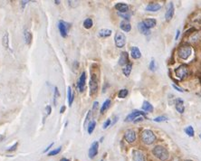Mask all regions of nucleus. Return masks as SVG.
<instances>
[{"label":"nucleus","instance_id":"obj_1","mask_svg":"<svg viewBox=\"0 0 201 161\" xmlns=\"http://www.w3.org/2000/svg\"><path fill=\"white\" fill-rule=\"evenodd\" d=\"M152 154L158 159H160L161 161H167L170 158V153H169V151H168V149L165 147L161 146V145L154 147V148L152 149Z\"/></svg>","mask_w":201,"mask_h":161},{"label":"nucleus","instance_id":"obj_2","mask_svg":"<svg viewBox=\"0 0 201 161\" xmlns=\"http://www.w3.org/2000/svg\"><path fill=\"white\" fill-rule=\"evenodd\" d=\"M89 86H90V95L94 96L97 93L98 88H99V76L93 70L91 71V78H90Z\"/></svg>","mask_w":201,"mask_h":161},{"label":"nucleus","instance_id":"obj_3","mask_svg":"<svg viewBox=\"0 0 201 161\" xmlns=\"http://www.w3.org/2000/svg\"><path fill=\"white\" fill-rule=\"evenodd\" d=\"M140 139L141 141L143 142L146 145H151L156 141V136L152 130H142L140 134Z\"/></svg>","mask_w":201,"mask_h":161},{"label":"nucleus","instance_id":"obj_4","mask_svg":"<svg viewBox=\"0 0 201 161\" xmlns=\"http://www.w3.org/2000/svg\"><path fill=\"white\" fill-rule=\"evenodd\" d=\"M175 74L176 76L180 80H184L185 78H187L188 74H189V69H188V67L186 65V64H181L179 65L178 68H176L175 69Z\"/></svg>","mask_w":201,"mask_h":161},{"label":"nucleus","instance_id":"obj_5","mask_svg":"<svg viewBox=\"0 0 201 161\" xmlns=\"http://www.w3.org/2000/svg\"><path fill=\"white\" fill-rule=\"evenodd\" d=\"M192 54V48L189 45H182L178 50V55L182 60H187Z\"/></svg>","mask_w":201,"mask_h":161},{"label":"nucleus","instance_id":"obj_6","mask_svg":"<svg viewBox=\"0 0 201 161\" xmlns=\"http://www.w3.org/2000/svg\"><path fill=\"white\" fill-rule=\"evenodd\" d=\"M114 42H115V45L118 48H122L124 47L125 44H126V36L123 33L121 32H117L115 37H114Z\"/></svg>","mask_w":201,"mask_h":161},{"label":"nucleus","instance_id":"obj_7","mask_svg":"<svg viewBox=\"0 0 201 161\" xmlns=\"http://www.w3.org/2000/svg\"><path fill=\"white\" fill-rule=\"evenodd\" d=\"M140 116H144V117H146V114H145V112H140V111H138V109H135V111L131 112L126 117V118H125V121H126V122L134 121H135L136 118H137L138 117H140Z\"/></svg>","mask_w":201,"mask_h":161},{"label":"nucleus","instance_id":"obj_8","mask_svg":"<svg viewBox=\"0 0 201 161\" xmlns=\"http://www.w3.org/2000/svg\"><path fill=\"white\" fill-rule=\"evenodd\" d=\"M77 86H78L80 92L84 91L85 87H86V72H82V74L80 75V78L77 82Z\"/></svg>","mask_w":201,"mask_h":161},{"label":"nucleus","instance_id":"obj_9","mask_svg":"<svg viewBox=\"0 0 201 161\" xmlns=\"http://www.w3.org/2000/svg\"><path fill=\"white\" fill-rule=\"evenodd\" d=\"M124 139L128 143L132 144L136 140V133L133 130H127L124 134Z\"/></svg>","mask_w":201,"mask_h":161},{"label":"nucleus","instance_id":"obj_10","mask_svg":"<svg viewBox=\"0 0 201 161\" xmlns=\"http://www.w3.org/2000/svg\"><path fill=\"white\" fill-rule=\"evenodd\" d=\"M98 149H99V142L98 141H94L91 143V145L89 148L88 155L90 158H94L95 156L98 154Z\"/></svg>","mask_w":201,"mask_h":161},{"label":"nucleus","instance_id":"obj_11","mask_svg":"<svg viewBox=\"0 0 201 161\" xmlns=\"http://www.w3.org/2000/svg\"><path fill=\"white\" fill-rule=\"evenodd\" d=\"M174 11H175V7H174V4L172 2H170L169 4V6H168V8H167V12L165 14V18L166 20L169 22L172 19L173 15H174Z\"/></svg>","mask_w":201,"mask_h":161},{"label":"nucleus","instance_id":"obj_12","mask_svg":"<svg viewBox=\"0 0 201 161\" xmlns=\"http://www.w3.org/2000/svg\"><path fill=\"white\" fill-rule=\"evenodd\" d=\"M132 158L134 161H146L144 153L138 149H134L132 151Z\"/></svg>","mask_w":201,"mask_h":161},{"label":"nucleus","instance_id":"obj_13","mask_svg":"<svg viewBox=\"0 0 201 161\" xmlns=\"http://www.w3.org/2000/svg\"><path fill=\"white\" fill-rule=\"evenodd\" d=\"M58 29H59L61 36L64 38L67 37V35H68V29H67L66 23L65 22H64V21H59V22H58Z\"/></svg>","mask_w":201,"mask_h":161},{"label":"nucleus","instance_id":"obj_14","mask_svg":"<svg viewBox=\"0 0 201 161\" xmlns=\"http://www.w3.org/2000/svg\"><path fill=\"white\" fill-rule=\"evenodd\" d=\"M130 60H129V54L127 52H121V56H120V59H119V65L121 66H126L129 63Z\"/></svg>","mask_w":201,"mask_h":161},{"label":"nucleus","instance_id":"obj_15","mask_svg":"<svg viewBox=\"0 0 201 161\" xmlns=\"http://www.w3.org/2000/svg\"><path fill=\"white\" fill-rule=\"evenodd\" d=\"M175 108L176 109H177V112H179V113H184V112H185V106H184V101L183 100L178 98L177 100H176L175 101Z\"/></svg>","mask_w":201,"mask_h":161},{"label":"nucleus","instance_id":"obj_16","mask_svg":"<svg viewBox=\"0 0 201 161\" xmlns=\"http://www.w3.org/2000/svg\"><path fill=\"white\" fill-rule=\"evenodd\" d=\"M161 5L158 3H149L147 6H146V11L149 12H157L160 9H161Z\"/></svg>","mask_w":201,"mask_h":161},{"label":"nucleus","instance_id":"obj_17","mask_svg":"<svg viewBox=\"0 0 201 161\" xmlns=\"http://www.w3.org/2000/svg\"><path fill=\"white\" fill-rule=\"evenodd\" d=\"M114 7L119 11V13H127L129 11V6L125 3H117Z\"/></svg>","mask_w":201,"mask_h":161},{"label":"nucleus","instance_id":"obj_18","mask_svg":"<svg viewBox=\"0 0 201 161\" xmlns=\"http://www.w3.org/2000/svg\"><path fill=\"white\" fill-rule=\"evenodd\" d=\"M142 23H143L145 26H146L147 28H149V29L155 27L156 24H157V21H156V19H154V18H147V19H145V20L142 21Z\"/></svg>","mask_w":201,"mask_h":161},{"label":"nucleus","instance_id":"obj_19","mask_svg":"<svg viewBox=\"0 0 201 161\" xmlns=\"http://www.w3.org/2000/svg\"><path fill=\"white\" fill-rule=\"evenodd\" d=\"M74 96L75 94H74V92H73L71 86H68L67 87V99H68V104L70 107L73 105V102L74 100Z\"/></svg>","mask_w":201,"mask_h":161},{"label":"nucleus","instance_id":"obj_20","mask_svg":"<svg viewBox=\"0 0 201 161\" xmlns=\"http://www.w3.org/2000/svg\"><path fill=\"white\" fill-rule=\"evenodd\" d=\"M131 55L133 59H140L141 57V53L137 46H133L131 50Z\"/></svg>","mask_w":201,"mask_h":161},{"label":"nucleus","instance_id":"obj_21","mask_svg":"<svg viewBox=\"0 0 201 161\" xmlns=\"http://www.w3.org/2000/svg\"><path fill=\"white\" fill-rule=\"evenodd\" d=\"M138 28H139L140 32L142 33V35H145V36L150 35V30H149V28H147V27L145 26V25H144V24L142 23V22H140V23L138 24Z\"/></svg>","mask_w":201,"mask_h":161},{"label":"nucleus","instance_id":"obj_22","mask_svg":"<svg viewBox=\"0 0 201 161\" xmlns=\"http://www.w3.org/2000/svg\"><path fill=\"white\" fill-rule=\"evenodd\" d=\"M112 33V30L104 28V29H100V30L99 31V33H98V35H99V36H100V37L106 38V37L111 36Z\"/></svg>","mask_w":201,"mask_h":161},{"label":"nucleus","instance_id":"obj_23","mask_svg":"<svg viewBox=\"0 0 201 161\" xmlns=\"http://www.w3.org/2000/svg\"><path fill=\"white\" fill-rule=\"evenodd\" d=\"M120 27L124 32H130L131 30V25L128 21H121L120 24Z\"/></svg>","mask_w":201,"mask_h":161},{"label":"nucleus","instance_id":"obj_24","mask_svg":"<svg viewBox=\"0 0 201 161\" xmlns=\"http://www.w3.org/2000/svg\"><path fill=\"white\" fill-rule=\"evenodd\" d=\"M2 45L6 49H9V36H8V33L6 32L4 33V36L2 37Z\"/></svg>","mask_w":201,"mask_h":161},{"label":"nucleus","instance_id":"obj_25","mask_svg":"<svg viewBox=\"0 0 201 161\" xmlns=\"http://www.w3.org/2000/svg\"><path fill=\"white\" fill-rule=\"evenodd\" d=\"M142 109H143L144 112H152L154 109H153V106L150 104L149 101L144 100L143 104H142Z\"/></svg>","mask_w":201,"mask_h":161},{"label":"nucleus","instance_id":"obj_26","mask_svg":"<svg viewBox=\"0 0 201 161\" xmlns=\"http://www.w3.org/2000/svg\"><path fill=\"white\" fill-rule=\"evenodd\" d=\"M111 100L110 99H107L104 102H103V104L102 105V107H100V112L102 113V114H103L107 109L110 108V106H111Z\"/></svg>","mask_w":201,"mask_h":161},{"label":"nucleus","instance_id":"obj_27","mask_svg":"<svg viewBox=\"0 0 201 161\" xmlns=\"http://www.w3.org/2000/svg\"><path fill=\"white\" fill-rule=\"evenodd\" d=\"M24 41H26V44L27 45H30L31 43H32V38H33L31 32L28 31V30H26V31H24Z\"/></svg>","mask_w":201,"mask_h":161},{"label":"nucleus","instance_id":"obj_28","mask_svg":"<svg viewBox=\"0 0 201 161\" xmlns=\"http://www.w3.org/2000/svg\"><path fill=\"white\" fill-rule=\"evenodd\" d=\"M131 69H132V64L130 63H128L126 66H124V68L122 69L123 74H124L125 76H126V77H129L130 74H131Z\"/></svg>","mask_w":201,"mask_h":161},{"label":"nucleus","instance_id":"obj_29","mask_svg":"<svg viewBox=\"0 0 201 161\" xmlns=\"http://www.w3.org/2000/svg\"><path fill=\"white\" fill-rule=\"evenodd\" d=\"M184 131H185V133L189 137H194L195 136V131H194V129H193V127H192V126L186 127L185 130H184Z\"/></svg>","mask_w":201,"mask_h":161},{"label":"nucleus","instance_id":"obj_30","mask_svg":"<svg viewBox=\"0 0 201 161\" xmlns=\"http://www.w3.org/2000/svg\"><path fill=\"white\" fill-rule=\"evenodd\" d=\"M94 25V22L93 20H91V18H86L84 20V22H83V26H84V28L86 29H90L93 27Z\"/></svg>","mask_w":201,"mask_h":161},{"label":"nucleus","instance_id":"obj_31","mask_svg":"<svg viewBox=\"0 0 201 161\" xmlns=\"http://www.w3.org/2000/svg\"><path fill=\"white\" fill-rule=\"evenodd\" d=\"M95 127H96V122L94 121H91V122H89L88 124V128H87V131L89 134H91L94 132V129H95Z\"/></svg>","mask_w":201,"mask_h":161},{"label":"nucleus","instance_id":"obj_32","mask_svg":"<svg viewBox=\"0 0 201 161\" xmlns=\"http://www.w3.org/2000/svg\"><path fill=\"white\" fill-rule=\"evenodd\" d=\"M60 98V92L57 87H54V105L56 106L57 104V100Z\"/></svg>","mask_w":201,"mask_h":161},{"label":"nucleus","instance_id":"obj_33","mask_svg":"<svg viewBox=\"0 0 201 161\" xmlns=\"http://www.w3.org/2000/svg\"><path fill=\"white\" fill-rule=\"evenodd\" d=\"M129 94V91L127 89H121L119 92H118V97L120 99H124L126 98L127 95Z\"/></svg>","mask_w":201,"mask_h":161},{"label":"nucleus","instance_id":"obj_34","mask_svg":"<svg viewBox=\"0 0 201 161\" xmlns=\"http://www.w3.org/2000/svg\"><path fill=\"white\" fill-rule=\"evenodd\" d=\"M61 149H62V147H59V148H57L55 149H53V150H51L50 152H48V156L49 157H52V156H55L57 154H59Z\"/></svg>","mask_w":201,"mask_h":161},{"label":"nucleus","instance_id":"obj_35","mask_svg":"<svg viewBox=\"0 0 201 161\" xmlns=\"http://www.w3.org/2000/svg\"><path fill=\"white\" fill-rule=\"evenodd\" d=\"M118 15L121 16V17L124 18L125 20H130V18H131V14H129V12H127V13H118Z\"/></svg>","mask_w":201,"mask_h":161},{"label":"nucleus","instance_id":"obj_36","mask_svg":"<svg viewBox=\"0 0 201 161\" xmlns=\"http://www.w3.org/2000/svg\"><path fill=\"white\" fill-rule=\"evenodd\" d=\"M167 120H168V118H167L166 116H160V117L155 118L153 121H154L155 122H162V121H167Z\"/></svg>","mask_w":201,"mask_h":161},{"label":"nucleus","instance_id":"obj_37","mask_svg":"<svg viewBox=\"0 0 201 161\" xmlns=\"http://www.w3.org/2000/svg\"><path fill=\"white\" fill-rule=\"evenodd\" d=\"M149 68L150 71H155L156 70V63H155L154 59H151V61H150V63H149Z\"/></svg>","mask_w":201,"mask_h":161},{"label":"nucleus","instance_id":"obj_38","mask_svg":"<svg viewBox=\"0 0 201 161\" xmlns=\"http://www.w3.org/2000/svg\"><path fill=\"white\" fill-rule=\"evenodd\" d=\"M112 125V120L111 118H108V120H106L105 121V122L103 123V130H106L108 127H110Z\"/></svg>","mask_w":201,"mask_h":161},{"label":"nucleus","instance_id":"obj_39","mask_svg":"<svg viewBox=\"0 0 201 161\" xmlns=\"http://www.w3.org/2000/svg\"><path fill=\"white\" fill-rule=\"evenodd\" d=\"M17 147H18V143L16 142V143H15V144H14V145H13L12 147L8 148L6 149V151H7V152H14V151H15V150H16V148H17Z\"/></svg>","mask_w":201,"mask_h":161},{"label":"nucleus","instance_id":"obj_40","mask_svg":"<svg viewBox=\"0 0 201 161\" xmlns=\"http://www.w3.org/2000/svg\"><path fill=\"white\" fill-rule=\"evenodd\" d=\"M172 87H173L174 89H176V90H177L178 91H180V92H183V91H184L182 88H180V87H178V86L176 85V84H174V83H172Z\"/></svg>","mask_w":201,"mask_h":161},{"label":"nucleus","instance_id":"obj_41","mask_svg":"<svg viewBox=\"0 0 201 161\" xmlns=\"http://www.w3.org/2000/svg\"><path fill=\"white\" fill-rule=\"evenodd\" d=\"M51 111H52L51 106H46L45 107V112H46L47 115H50V113H51Z\"/></svg>","mask_w":201,"mask_h":161},{"label":"nucleus","instance_id":"obj_42","mask_svg":"<svg viewBox=\"0 0 201 161\" xmlns=\"http://www.w3.org/2000/svg\"><path fill=\"white\" fill-rule=\"evenodd\" d=\"M91 114V112H88V114H87V117H86V120H85V123H84V126H86V124H87L88 121H90Z\"/></svg>","mask_w":201,"mask_h":161},{"label":"nucleus","instance_id":"obj_43","mask_svg":"<svg viewBox=\"0 0 201 161\" xmlns=\"http://www.w3.org/2000/svg\"><path fill=\"white\" fill-rule=\"evenodd\" d=\"M194 31H195V28H190L189 30H188V31H186V33H185V36H188V35H190L191 33V32H193L194 33Z\"/></svg>","mask_w":201,"mask_h":161},{"label":"nucleus","instance_id":"obj_44","mask_svg":"<svg viewBox=\"0 0 201 161\" xmlns=\"http://www.w3.org/2000/svg\"><path fill=\"white\" fill-rule=\"evenodd\" d=\"M53 146H54V142L50 144V145H49V146H48V147H47V148H46L44 150V151H43V152H44V153H45V152H47L48 150H50V149H51V148H52Z\"/></svg>","mask_w":201,"mask_h":161},{"label":"nucleus","instance_id":"obj_45","mask_svg":"<svg viewBox=\"0 0 201 161\" xmlns=\"http://www.w3.org/2000/svg\"><path fill=\"white\" fill-rule=\"evenodd\" d=\"M98 105H99V102H98V101H94V108H93L94 111H96L97 108H98Z\"/></svg>","mask_w":201,"mask_h":161},{"label":"nucleus","instance_id":"obj_46","mask_svg":"<svg viewBox=\"0 0 201 161\" xmlns=\"http://www.w3.org/2000/svg\"><path fill=\"white\" fill-rule=\"evenodd\" d=\"M143 121V118H142V117H138L137 118H136V120L135 121H134V122H139V121Z\"/></svg>","mask_w":201,"mask_h":161},{"label":"nucleus","instance_id":"obj_47","mask_svg":"<svg viewBox=\"0 0 201 161\" xmlns=\"http://www.w3.org/2000/svg\"><path fill=\"white\" fill-rule=\"evenodd\" d=\"M179 36H180V31H179V30H177V33H176V40L179 39Z\"/></svg>","mask_w":201,"mask_h":161},{"label":"nucleus","instance_id":"obj_48","mask_svg":"<svg viewBox=\"0 0 201 161\" xmlns=\"http://www.w3.org/2000/svg\"><path fill=\"white\" fill-rule=\"evenodd\" d=\"M118 118H118V117H117V116H114V118H113V121L112 122V125L115 124V123H116V121H118Z\"/></svg>","mask_w":201,"mask_h":161},{"label":"nucleus","instance_id":"obj_49","mask_svg":"<svg viewBox=\"0 0 201 161\" xmlns=\"http://www.w3.org/2000/svg\"><path fill=\"white\" fill-rule=\"evenodd\" d=\"M27 3H28V1H21V6H22V8H24V6H26V5H27Z\"/></svg>","mask_w":201,"mask_h":161},{"label":"nucleus","instance_id":"obj_50","mask_svg":"<svg viewBox=\"0 0 201 161\" xmlns=\"http://www.w3.org/2000/svg\"><path fill=\"white\" fill-rule=\"evenodd\" d=\"M64 111H65V106H63V107L61 108V109H60V113H64Z\"/></svg>","mask_w":201,"mask_h":161},{"label":"nucleus","instance_id":"obj_51","mask_svg":"<svg viewBox=\"0 0 201 161\" xmlns=\"http://www.w3.org/2000/svg\"><path fill=\"white\" fill-rule=\"evenodd\" d=\"M5 139V136L4 135H2V134H0V142L1 141H3V139Z\"/></svg>","mask_w":201,"mask_h":161},{"label":"nucleus","instance_id":"obj_52","mask_svg":"<svg viewBox=\"0 0 201 161\" xmlns=\"http://www.w3.org/2000/svg\"><path fill=\"white\" fill-rule=\"evenodd\" d=\"M60 161H70L69 159H67V158H62Z\"/></svg>","mask_w":201,"mask_h":161},{"label":"nucleus","instance_id":"obj_53","mask_svg":"<svg viewBox=\"0 0 201 161\" xmlns=\"http://www.w3.org/2000/svg\"><path fill=\"white\" fill-rule=\"evenodd\" d=\"M54 3H55L56 5H59V4H60L61 2H60V1H57V0H56V1H54Z\"/></svg>","mask_w":201,"mask_h":161},{"label":"nucleus","instance_id":"obj_54","mask_svg":"<svg viewBox=\"0 0 201 161\" xmlns=\"http://www.w3.org/2000/svg\"><path fill=\"white\" fill-rule=\"evenodd\" d=\"M103 137H102V138H100V142H103Z\"/></svg>","mask_w":201,"mask_h":161},{"label":"nucleus","instance_id":"obj_55","mask_svg":"<svg viewBox=\"0 0 201 161\" xmlns=\"http://www.w3.org/2000/svg\"><path fill=\"white\" fill-rule=\"evenodd\" d=\"M199 138H200V139H201V133H200V134H199Z\"/></svg>","mask_w":201,"mask_h":161},{"label":"nucleus","instance_id":"obj_56","mask_svg":"<svg viewBox=\"0 0 201 161\" xmlns=\"http://www.w3.org/2000/svg\"><path fill=\"white\" fill-rule=\"evenodd\" d=\"M186 161H192V160H190V159H188V160H186Z\"/></svg>","mask_w":201,"mask_h":161},{"label":"nucleus","instance_id":"obj_57","mask_svg":"<svg viewBox=\"0 0 201 161\" xmlns=\"http://www.w3.org/2000/svg\"><path fill=\"white\" fill-rule=\"evenodd\" d=\"M100 161H103V160H100Z\"/></svg>","mask_w":201,"mask_h":161}]
</instances>
